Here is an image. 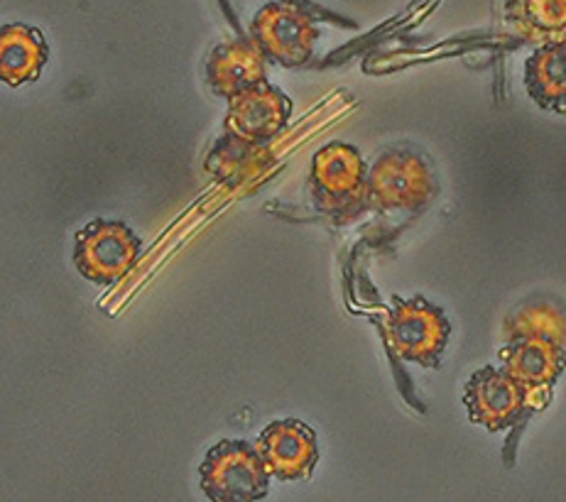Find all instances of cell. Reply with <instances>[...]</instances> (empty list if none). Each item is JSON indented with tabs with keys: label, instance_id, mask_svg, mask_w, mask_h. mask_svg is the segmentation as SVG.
<instances>
[{
	"label": "cell",
	"instance_id": "1",
	"mask_svg": "<svg viewBox=\"0 0 566 502\" xmlns=\"http://www.w3.org/2000/svg\"><path fill=\"white\" fill-rule=\"evenodd\" d=\"M312 197L316 209L338 223L370 207L368 167L354 145L332 143L314 155Z\"/></svg>",
	"mask_w": 566,
	"mask_h": 502
},
{
	"label": "cell",
	"instance_id": "2",
	"mask_svg": "<svg viewBox=\"0 0 566 502\" xmlns=\"http://www.w3.org/2000/svg\"><path fill=\"white\" fill-rule=\"evenodd\" d=\"M270 473L255 447L223 439L199 466L201 493L211 502H258L270 493Z\"/></svg>",
	"mask_w": 566,
	"mask_h": 502
},
{
	"label": "cell",
	"instance_id": "3",
	"mask_svg": "<svg viewBox=\"0 0 566 502\" xmlns=\"http://www.w3.org/2000/svg\"><path fill=\"white\" fill-rule=\"evenodd\" d=\"M382 328L395 356L422 365V368H437L451 336L447 314L439 306L429 304L424 296H412V300L392 296V306L385 314Z\"/></svg>",
	"mask_w": 566,
	"mask_h": 502
},
{
	"label": "cell",
	"instance_id": "4",
	"mask_svg": "<svg viewBox=\"0 0 566 502\" xmlns=\"http://www.w3.org/2000/svg\"><path fill=\"white\" fill-rule=\"evenodd\" d=\"M370 207L380 211H417L434 197V175L424 157L388 150L368 167Z\"/></svg>",
	"mask_w": 566,
	"mask_h": 502
},
{
	"label": "cell",
	"instance_id": "5",
	"mask_svg": "<svg viewBox=\"0 0 566 502\" xmlns=\"http://www.w3.org/2000/svg\"><path fill=\"white\" fill-rule=\"evenodd\" d=\"M140 238L126 223L96 219L74 236V265L86 280L116 284L140 258Z\"/></svg>",
	"mask_w": 566,
	"mask_h": 502
},
{
	"label": "cell",
	"instance_id": "6",
	"mask_svg": "<svg viewBox=\"0 0 566 502\" xmlns=\"http://www.w3.org/2000/svg\"><path fill=\"white\" fill-rule=\"evenodd\" d=\"M316 38L319 32L307 10L285 0L265 6L251 25V40L265 54V60L290 66V70L312 60Z\"/></svg>",
	"mask_w": 566,
	"mask_h": 502
},
{
	"label": "cell",
	"instance_id": "7",
	"mask_svg": "<svg viewBox=\"0 0 566 502\" xmlns=\"http://www.w3.org/2000/svg\"><path fill=\"white\" fill-rule=\"evenodd\" d=\"M463 405L469 409V419L489 431H503L513 427L530 405V393L511 378L503 368L475 370L463 393Z\"/></svg>",
	"mask_w": 566,
	"mask_h": 502
},
{
	"label": "cell",
	"instance_id": "8",
	"mask_svg": "<svg viewBox=\"0 0 566 502\" xmlns=\"http://www.w3.org/2000/svg\"><path fill=\"white\" fill-rule=\"evenodd\" d=\"M292 116V101L270 82L258 84L229 98L226 135L248 145H263L285 128Z\"/></svg>",
	"mask_w": 566,
	"mask_h": 502
},
{
	"label": "cell",
	"instance_id": "9",
	"mask_svg": "<svg viewBox=\"0 0 566 502\" xmlns=\"http://www.w3.org/2000/svg\"><path fill=\"white\" fill-rule=\"evenodd\" d=\"M260 459L277 481H304L319 463V443L310 425L300 419H280L268 425L255 441Z\"/></svg>",
	"mask_w": 566,
	"mask_h": 502
},
{
	"label": "cell",
	"instance_id": "10",
	"mask_svg": "<svg viewBox=\"0 0 566 502\" xmlns=\"http://www.w3.org/2000/svg\"><path fill=\"white\" fill-rule=\"evenodd\" d=\"M207 82L217 96L233 98L243 91L268 82L265 54L251 40L223 42L209 54Z\"/></svg>",
	"mask_w": 566,
	"mask_h": 502
},
{
	"label": "cell",
	"instance_id": "11",
	"mask_svg": "<svg viewBox=\"0 0 566 502\" xmlns=\"http://www.w3.org/2000/svg\"><path fill=\"white\" fill-rule=\"evenodd\" d=\"M503 370L515 378L525 390L549 393V387L562 378L566 368L564 346L539 338L507 341L501 351Z\"/></svg>",
	"mask_w": 566,
	"mask_h": 502
},
{
	"label": "cell",
	"instance_id": "12",
	"mask_svg": "<svg viewBox=\"0 0 566 502\" xmlns=\"http://www.w3.org/2000/svg\"><path fill=\"white\" fill-rule=\"evenodd\" d=\"M525 88L542 111L566 116V35L539 44L527 56Z\"/></svg>",
	"mask_w": 566,
	"mask_h": 502
},
{
	"label": "cell",
	"instance_id": "13",
	"mask_svg": "<svg viewBox=\"0 0 566 502\" xmlns=\"http://www.w3.org/2000/svg\"><path fill=\"white\" fill-rule=\"evenodd\" d=\"M50 60L42 32L28 25L0 28V79L8 86L35 82Z\"/></svg>",
	"mask_w": 566,
	"mask_h": 502
},
{
	"label": "cell",
	"instance_id": "14",
	"mask_svg": "<svg viewBox=\"0 0 566 502\" xmlns=\"http://www.w3.org/2000/svg\"><path fill=\"white\" fill-rule=\"evenodd\" d=\"M505 20L523 40H559L566 35V0H507Z\"/></svg>",
	"mask_w": 566,
	"mask_h": 502
},
{
	"label": "cell",
	"instance_id": "15",
	"mask_svg": "<svg viewBox=\"0 0 566 502\" xmlns=\"http://www.w3.org/2000/svg\"><path fill=\"white\" fill-rule=\"evenodd\" d=\"M505 338H539L566 348V306L554 300H530L505 318Z\"/></svg>",
	"mask_w": 566,
	"mask_h": 502
}]
</instances>
